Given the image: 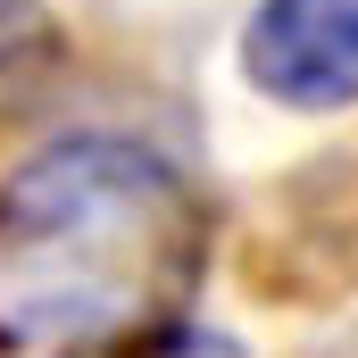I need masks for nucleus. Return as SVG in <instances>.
<instances>
[{
	"mask_svg": "<svg viewBox=\"0 0 358 358\" xmlns=\"http://www.w3.org/2000/svg\"><path fill=\"white\" fill-rule=\"evenodd\" d=\"M59 358H250L234 334L217 325H192V317H167V325H142V334H108V342H84V350Z\"/></svg>",
	"mask_w": 358,
	"mask_h": 358,
	"instance_id": "obj_3",
	"label": "nucleus"
},
{
	"mask_svg": "<svg viewBox=\"0 0 358 358\" xmlns=\"http://www.w3.org/2000/svg\"><path fill=\"white\" fill-rule=\"evenodd\" d=\"M242 84L292 108H358V0H259L242 17Z\"/></svg>",
	"mask_w": 358,
	"mask_h": 358,
	"instance_id": "obj_2",
	"label": "nucleus"
},
{
	"mask_svg": "<svg viewBox=\"0 0 358 358\" xmlns=\"http://www.w3.org/2000/svg\"><path fill=\"white\" fill-rule=\"evenodd\" d=\"M208 200L142 134H59L0 176V350H84L183 317Z\"/></svg>",
	"mask_w": 358,
	"mask_h": 358,
	"instance_id": "obj_1",
	"label": "nucleus"
}]
</instances>
